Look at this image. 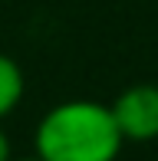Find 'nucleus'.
I'll return each instance as SVG.
<instances>
[{"instance_id": "obj_5", "label": "nucleus", "mask_w": 158, "mask_h": 161, "mask_svg": "<svg viewBox=\"0 0 158 161\" xmlns=\"http://www.w3.org/2000/svg\"><path fill=\"white\" fill-rule=\"evenodd\" d=\"M20 161H43V158H37V155H33V158H20Z\"/></svg>"}, {"instance_id": "obj_4", "label": "nucleus", "mask_w": 158, "mask_h": 161, "mask_svg": "<svg viewBox=\"0 0 158 161\" xmlns=\"http://www.w3.org/2000/svg\"><path fill=\"white\" fill-rule=\"evenodd\" d=\"M0 161H13V148H10V135L0 125Z\"/></svg>"}, {"instance_id": "obj_1", "label": "nucleus", "mask_w": 158, "mask_h": 161, "mask_svg": "<svg viewBox=\"0 0 158 161\" xmlns=\"http://www.w3.org/2000/svg\"><path fill=\"white\" fill-rule=\"evenodd\" d=\"M33 145L43 161H116L125 138L105 102L66 99L37 122Z\"/></svg>"}, {"instance_id": "obj_3", "label": "nucleus", "mask_w": 158, "mask_h": 161, "mask_svg": "<svg viewBox=\"0 0 158 161\" xmlns=\"http://www.w3.org/2000/svg\"><path fill=\"white\" fill-rule=\"evenodd\" d=\"M23 92H26V79H23L20 63L13 59V56L0 53V122L20 105Z\"/></svg>"}, {"instance_id": "obj_2", "label": "nucleus", "mask_w": 158, "mask_h": 161, "mask_svg": "<svg viewBox=\"0 0 158 161\" xmlns=\"http://www.w3.org/2000/svg\"><path fill=\"white\" fill-rule=\"evenodd\" d=\"M109 108L125 142H155L158 138V86L135 82L122 89Z\"/></svg>"}]
</instances>
